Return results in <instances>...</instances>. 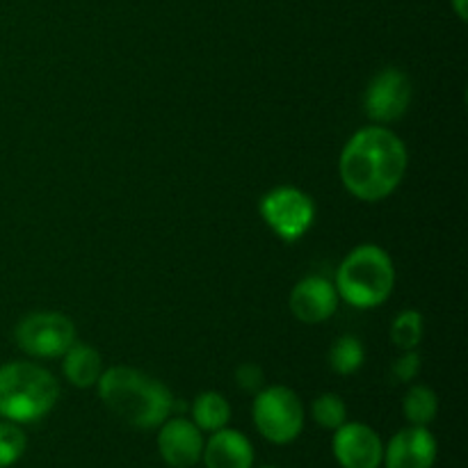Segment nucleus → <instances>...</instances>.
<instances>
[{
	"mask_svg": "<svg viewBox=\"0 0 468 468\" xmlns=\"http://www.w3.org/2000/svg\"><path fill=\"white\" fill-rule=\"evenodd\" d=\"M263 222L283 242H297L306 236L315 219V204L304 190L292 186H279L263 195L259 204Z\"/></svg>",
	"mask_w": 468,
	"mask_h": 468,
	"instance_id": "obj_7",
	"label": "nucleus"
},
{
	"mask_svg": "<svg viewBox=\"0 0 468 468\" xmlns=\"http://www.w3.org/2000/svg\"><path fill=\"white\" fill-rule=\"evenodd\" d=\"M338 302H341V297H338L334 282L311 274V277L300 279L295 283L288 306L300 323L320 324L336 314Z\"/></svg>",
	"mask_w": 468,
	"mask_h": 468,
	"instance_id": "obj_12",
	"label": "nucleus"
},
{
	"mask_svg": "<svg viewBox=\"0 0 468 468\" xmlns=\"http://www.w3.org/2000/svg\"><path fill=\"white\" fill-rule=\"evenodd\" d=\"M402 414H405L407 423L410 425H420V428H428L439 414V398L425 384H414L410 387V391L405 393V400H402Z\"/></svg>",
	"mask_w": 468,
	"mask_h": 468,
	"instance_id": "obj_16",
	"label": "nucleus"
},
{
	"mask_svg": "<svg viewBox=\"0 0 468 468\" xmlns=\"http://www.w3.org/2000/svg\"><path fill=\"white\" fill-rule=\"evenodd\" d=\"M405 142L391 128L373 123L356 131L346 142L338 172L346 190L359 201H382L398 190L407 174Z\"/></svg>",
	"mask_w": 468,
	"mask_h": 468,
	"instance_id": "obj_1",
	"label": "nucleus"
},
{
	"mask_svg": "<svg viewBox=\"0 0 468 468\" xmlns=\"http://www.w3.org/2000/svg\"><path fill=\"white\" fill-rule=\"evenodd\" d=\"M311 416H314L315 425L334 432V430L341 428L347 420V407L336 393H323L311 405Z\"/></svg>",
	"mask_w": 468,
	"mask_h": 468,
	"instance_id": "obj_19",
	"label": "nucleus"
},
{
	"mask_svg": "<svg viewBox=\"0 0 468 468\" xmlns=\"http://www.w3.org/2000/svg\"><path fill=\"white\" fill-rule=\"evenodd\" d=\"M236 384L247 393H259L263 388V370L254 361L238 366L236 370Z\"/></svg>",
	"mask_w": 468,
	"mask_h": 468,
	"instance_id": "obj_21",
	"label": "nucleus"
},
{
	"mask_svg": "<svg viewBox=\"0 0 468 468\" xmlns=\"http://www.w3.org/2000/svg\"><path fill=\"white\" fill-rule=\"evenodd\" d=\"M201 462L206 468H254V446L240 430L222 428L204 441Z\"/></svg>",
	"mask_w": 468,
	"mask_h": 468,
	"instance_id": "obj_13",
	"label": "nucleus"
},
{
	"mask_svg": "<svg viewBox=\"0 0 468 468\" xmlns=\"http://www.w3.org/2000/svg\"><path fill=\"white\" fill-rule=\"evenodd\" d=\"M451 5L460 21H468V0H451Z\"/></svg>",
	"mask_w": 468,
	"mask_h": 468,
	"instance_id": "obj_23",
	"label": "nucleus"
},
{
	"mask_svg": "<svg viewBox=\"0 0 468 468\" xmlns=\"http://www.w3.org/2000/svg\"><path fill=\"white\" fill-rule=\"evenodd\" d=\"M251 416L261 437L274 446L292 443L304 430V405L292 388L282 384L256 393Z\"/></svg>",
	"mask_w": 468,
	"mask_h": 468,
	"instance_id": "obj_5",
	"label": "nucleus"
},
{
	"mask_svg": "<svg viewBox=\"0 0 468 468\" xmlns=\"http://www.w3.org/2000/svg\"><path fill=\"white\" fill-rule=\"evenodd\" d=\"M14 341L27 356L53 359L62 356L76 343V324L58 311H37L18 320Z\"/></svg>",
	"mask_w": 468,
	"mask_h": 468,
	"instance_id": "obj_6",
	"label": "nucleus"
},
{
	"mask_svg": "<svg viewBox=\"0 0 468 468\" xmlns=\"http://www.w3.org/2000/svg\"><path fill=\"white\" fill-rule=\"evenodd\" d=\"M411 103V80L405 71L387 67L373 76L364 94L366 117L373 123H391L405 117Z\"/></svg>",
	"mask_w": 468,
	"mask_h": 468,
	"instance_id": "obj_8",
	"label": "nucleus"
},
{
	"mask_svg": "<svg viewBox=\"0 0 468 468\" xmlns=\"http://www.w3.org/2000/svg\"><path fill=\"white\" fill-rule=\"evenodd\" d=\"M263 468H277V466H263Z\"/></svg>",
	"mask_w": 468,
	"mask_h": 468,
	"instance_id": "obj_24",
	"label": "nucleus"
},
{
	"mask_svg": "<svg viewBox=\"0 0 468 468\" xmlns=\"http://www.w3.org/2000/svg\"><path fill=\"white\" fill-rule=\"evenodd\" d=\"M420 373V355L416 350H407L400 359L393 364V375H396L400 382L410 384L419 378Z\"/></svg>",
	"mask_w": 468,
	"mask_h": 468,
	"instance_id": "obj_22",
	"label": "nucleus"
},
{
	"mask_svg": "<svg viewBox=\"0 0 468 468\" xmlns=\"http://www.w3.org/2000/svg\"><path fill=\"white\" fill-rule=\"evenodd\" d=\"M366 350L356 336H341L329 350V366L336 375H352L364 366Z\"/></svg>",
	"mask_w": 468,
	"mask_h": 468,
	"instance_id": "obj_18",
	"label": "nucleus"
},
{
	"mask_svg": "<svg viewBox=\"0 0 468 468\" xmlns=\"http://www.w3.org/2000/svg\"><path fill=\"white\" fill-rule=\"evenodd\" d=\"M423 314L416 309H405L402 314H398L391 324V343L402 352L416 350L420 346V341H423Z\"/></svg>",
	"mask_w": 468,
	"mask_h": 468,
	"instance_id": "obj_17",
	"label": "nucleus"
},
{
	"mask_svg": "<svg viewBox=\"0 0 468 468\" xmlns=\"http://www.w3.org/2000/svg\"><path fill=\"white\" fill-rule=\"evenodd\" d=\"M158 452L172 468H192L201 462L204 432L190 419L169 416L158 432Z\"/></svg>",
	"mask_w": 468,
	"mask_h": 468,
	"instance_id": "obj_11",
	"label": "nucleus"
},
{
	"mask_svg": "<svg viewBox=\"0 0 468 468\" xmlns=\"http://www.w3.org/2000/svg\"><path fill=\"white\" fill-rule=\"evenodd\" d=\"M62 373L69 384L76 388L96 387L99 378L103 375V356L96 347L87 343H73L62 355Z\"/></svg>",
	"mask_w": 468,
	"mask_h": 468,
	"instance_id": "obj_14",
	"label": "nucleus"
},
{
	"mask_svg": "<svg viewBox=\"0 0 468 468\" xmlns=\"http://www.w3.org/2000/svg\"><path fill=\"white\" fill-rule=\"evenodd\" d=\"M59 400V382L50 370L32 361L0 366V419L35 423Z\"/></svg>",
	"mask_w": 468,
	"mask_h": 468,
	"instance_id": "obj_3",
	"label": "nucleus"
},
{
	"mask_svg": "<svg viewBox=\"0 0 468 468\" xmlns=\"http://www.w3.org/2000/svg\"><path fill=\"white\" fill-rule=\"evenodd\" d=\"M334 460L341 468H379L384 460L382 437L366 423H343L334 430Z\"/></svg>",
	"mask_w": 468,
	"mask_h": 468,
	"instance_id": "obj_9",
	"label": "nucleus"
},
{
	"mask_svg": "<svg viewBox=\"0 0 468 468\" xmlns=\"http://www.w3.org/2000/svg\"><path fill=\"white\" fill-rule=\"evenodd\" d=\"M229 420H231V405L222 393L204 391L192 402V423L201 432H218V430L227 428Z\"/></svg>",
	"mask_w": 468,
	"mask_h": 468,
	"instance_id": "obj_15",
	"label": "nucleus"
},
{
	"mask_svg": "<svg viewBox=\"0 0 468 468\" xmlns=\"http://www.w3.org/2000/svg\"><path fill=\"white\" fill-rule=\"evenodd\" d=\"M96 391L119 420L137 430L158 428L174 410L172 391L160 379L131 366L105 368L96 382Z\"/></svg>",
	"mask_w": 468,
	"mask_h": 468,
	"instance_id": "obj_2",
	"label": "nucleus"
},
{
	"mask_svg": "<svg viewBox=\"0 0 468 468\" xmlns=\"http://www.w3.org/2000/svg\"><path fill=\"white\" fill-rule=\"evenodd\" d=\"M338 297L355 309H375L391 297L396 268L379 245H359L343 259L336 272Z\"/></svg>",
	"mask_w": 468,
	"mask_h": 468,
	"instance_id": "obj_4",
	"label": "nucleus"
},
{
	"mask_svg": "<svg viewBox=\"0 0 468 468\" xmlns=\"http://www.w3.org/2000/svg\"><path fill=\"white\" fill-rule=\"evenodd\" d=\"M27 437L21 430V425L12 420L0 423V468H9L16 464L26 455Z\"/></svg>",
	"mask_w": 468,
	"mask_h": 468,
	"instance_id": "obj_20",
	"label": "nucleus"
},
{
	"mask_svg": "<svg viewBox=\"0 0 468 468\" xmlns=\"http://www.w3.org/2000/svg\"><path fill=\"white\" fill-rule=\"evenodd\" d=\"M439 455L437 437L428 428L407 425L384 446L387 468H434Z\"/></svg>",
	"mask_w": 468,
	"mask_h": 468,
	"instance_id": "obj_10",
	"label": "nucleus"
}]
</instances>
